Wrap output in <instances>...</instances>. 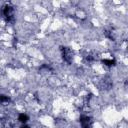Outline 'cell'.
Listing matches in <instances>:
<instances>
[{
  "instance_id": "7a4b0ae2",
  "label": "cell",
  "mask_w": 128,
  "mask_h": 128,
  "mask_svg": "<svg viewBox=\"0 0 128 128\" xmlns=\"http://www.w3.org/2000/svg\"><path fill=\"white\" fill-rule=\"evenodd\" d=\"M102 62L105 64V65H107V66H113L115 64V61H114V60H112V59H110V60L104 59V60H102Z\"/></svg>"
},
{
  "instance_id": "6da1fadb",
  "label": "cell",
  "mask_w": 128,
  "mask_h": 128,
  "mask_svg": "<svg viewBox=\"0 0 128 128\" xmlns=\"http://www.w3.org/2000/svg\"><path fill=\"white\" fill-rule=\"evenodd\" d=\"M18 120H19L20 122H22V123H26V122H27V120H28V116L26 114H24V113H21L19 115V117H18Z\"/></svg>"
},
{
  "instance_id": "3957f363",
  "label": "cell",
  "mask_w": 128,
  "mask_h": 128,
  "mask_svg": "<svg viewBox=\"0 0 128 128\" xmlns=\"http://www.w3.org/2000/svg\"><path fill=\"white\" fill-rule=\"evenodd\" d=\"M4 101H9V97L0 95V102H4Z\"/></svg>"
},
{
  "instance_id": "277c9868",
  "label": "cell",
  "mask_w": 128,
  "mask_h": 128,
  "mask_svg": "<svg viewBox=\"0 0 128 128\" xmlns=\"http://www.w3.org/2000/svg\"><path fill=\"white\" fill-rule=\"evenodd\" d=\"M22 128H29V127H28V126H23Z\"/></svg>"
}]
</instances>
